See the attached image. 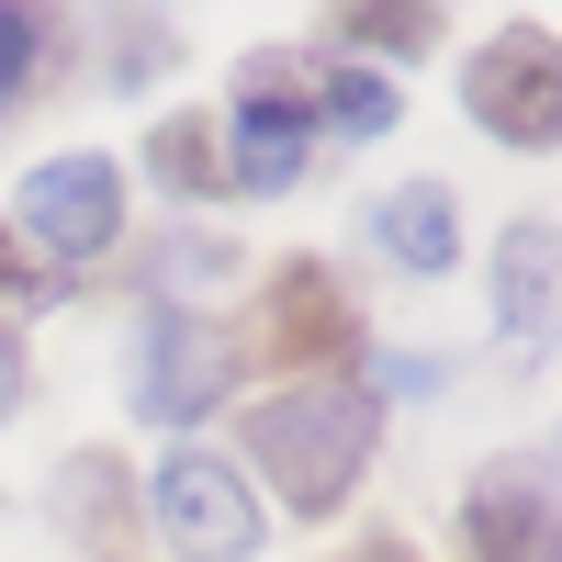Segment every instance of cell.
<instances>
[{
    "label": "cell",
    "instance_id": "8",
    "mask_svg": "<svg viewBox=\"0 0 562 562\" xmlns=\"http://www.w3.org/2000/svg\"><path fill=\"white\" fill-rule=\"evenodd\" d=\"M259 90L237 102V147H225V192H293L304 180V147H315V113L281 90L270 68H248Z\"/></svg>",
    "mask_w": 562,
    "mask_h": 562
},
{
    "label": "cell",
    "instance_id": "9",
    "mask_svg": "<svg viewBox=\"0 0 562 562\" xmlns=\"http://www.w3.org/2000/svg\"><path fill=\"white\" fill-rule=\"evenodd\" d=\"M371 237H383V259H394V270L439 281V270L461 259V214H450V192H439V180H405V192L371 214Z\"/></svg>",
    "mask_w": 562,
    "mask_h": 562
},
{
    "label": "cell",
    "instance_id": "11",
    "mask_svg": "<svg viewBox=\"0 0 562 562\" xmlns=\"http://www.w3.org/2000/svg\"><path fill=\"white\" fill-rule=\"evenodd\" d=\"M57 506L79 518L90 551H113V562L135 551V495H124V473H113V450H79L68 473H57Z\"/></svg>",
    "mask_w": 562,
    "mask_h": 562
},
{
    "label": "cell",
    "instance_id": "6",
    "mask_svg": "<svg viewBox=\"0 0 562 562\" xmlns=\"http://www.w3.org/2000/svg\"><path fill=\"white\" fill-rule=\"evenodd\" d=\"M349 338H360V326H349V293H338L315 259H293V270L270 281V304H259V349H270V360H293L304 383H326V371L349 360Z\"/></svg>",
    "mask_w": 562,
    "mask_h": 562
},
{
    "label": "cell",
    "instance_id": "17",
    "mask_svg": "<svg viewBox=\"0 0 562 562\" xmlns=\"http://www.w3.org/2000/svg\"><path fill=\"white\" fill-rule=\"evenodd\" d=\"M147 68H169V34L158 23H113V79H147Z\"/></svg>",
    "mask_w": 562,
    "mask_h": 562
},
{
    "label": "cell",
    "instance_id": "15",
    "mask_svg": "<svg viewBox=\"0 0 562 562\" xmlns=\"http://www.w3.org/2000/svg\"><path fill=\"white\" fill-rule=\"evenodd\" d=\"M45 45H57V23H45L34 0H0V113H12V90H34Z\"/></svg>",
    "mask_w": 562,
    "mask_h": 562
},
{
    "label": "cell",
    "instance_id": "14",
    "mask_svg": "<svg viewBox=\"0 0 562 562\" xmlns=\"http://www.w3.org/2000/svg\"><path fill=\"white\" fill-rule=\"evenodd\" d=\"M349 45H371V57H428V45H439V12H428V0H360V12H349Z\"/></svg>",
    "mask_w": 562,
    "mask_h": 562
},
{
    "label": "cell",
    "instance_id": "4",
    "mask_svg": "<svg viewBox=\"0 0 562 562\" xmlns=\"http://www.w3.org/2000/svg\"><path fill=\"white\" fill-rule=\"evenodd\" d=\"M461 102H473L484 135H506V147H551L562 135V90H551V34L518 23V34H495L473 79H461Z\"/></svg>",
    "mask_w": 562,
    "mask_h": 562
},
{
    "label": "cell",
    "instance_id": "2",
    "mask_svg": "<svg viewBox=\"0 0 562 562\" xmlns=\"http://www.w3.org/2000/svg\"><path fill=\"white\" fill-rule=\"evenodd\" d=\"M225 360L214 349V326H192V315H169V304H147L135 315V371H124V405L147 416V428H192V416L225 394Z\"/></svg>",
    "mask_w": 562,
    "mask_h": 562
},
{
    "label": "cell",
    "instance_id": "12",
    "mask_svg": "<svg viewBox=\"0 0 562 562\" xmlns=\"http://www.w3.org/2000/svg\"><path fill=\"white\" fill-rule=\"evenodd\" d=\"M304 113H326L338 135H383V124L405 113V90H394L383 68H326V79L304 90Z\"/></svg>",
    "mask_w": 562,
    "mask_h": 562
},
{
    "label": "cell",
    "instance_id": "7",
    "mask_svg": "<svg viewBox=\"0 0 562 562\" xmlns=\"http://www.w3.org/2000/svg\"><path fill=\"white\" fill-rule=\"evenodd\" d=\"M461 551L473 562H551V484H540V461H495V473L461 495Z\"/></svg>",
    "mask_w": 562,
    "mask_h": 562
},
{
    "label": "cell",
    "instance_id": "13",
    "mask_svg": "<svg viewBox=\"0 0 562 562\" xmlns=\"http://www.w3.org/2000/svg\"><path fill=\"white\" fill-rule=\"evenodd\" d=\"M147 169L169 180V192H192V203L225 192V147H214V124H203V113H169V124L147 135Z\"/></svg>",
    "mask_w": 562,
    "mask_h": 562
},
{
    "label": "cell",
    "instance_id": "3",
    "mask_svg": "<svg viewBox=\"0 0 562 562\" xmlns=\"http://www.w3.org/2000/svg\"><path fill=\"white\" fill-rule=\"evenodd\" d=\"M158 529L192 562H248L259 551V495H248V473H225L214 450H180L158 473Z\"/></svg>",
    "mask_w": 562,
    "mask_h": 562
},
{
    "label": "cell",
    "instance_id": "10",
    "mask_svg": "<svg viewBox=\"0 0 562 562\" xmlns=\"http://www.w3.org/2000/svg\"><path fill=\"white\" fill-rule=\"evenodd\" d=\"M495 315H506V338H540V315H551V225L540 214H518L495 237Z\"/></svg>",
    "mask_w": 562,
    "mask_h": 562
},
{
    "label": "cell",
    "instance_id": "16",
    "mask_svg": "<svg viewBox=\"0 0 562 562\" xmlns=\"http://www.w3.org/2000/svg\"><path fill=\"white\" fill-rule=\"evenodd\" d=\"M225 270H237L225 237H169V248H158V281H225Z\"/></svg>",
    "mask_w": 562,
    "mask_h": 562
},
{
    "label": "cell",
    "instance_id": "21",
    "mask_svg": "<svg viewBox=\"0 0 562 562\" xmlns=\"http://www.w3.org/2000/svg\"><path fill=\"white\" fill-rule=\"evenodd\" d=\"M360 562H405V551H360Z\"/></svg>",
    "mask_w": 562,
    "mask_h": 562
},
{
    "label": "cell",
    "instance_id": "1",
    "mask_svg": "<svg viewBox=\"0 0 562 562\" xmlns=\"http://www.w3.org/2000/svg\"><path fill=\"white\" fill-rule=\"evenodd\" d=\"M371 394L360 383H304V394H270L248 416V461L270 473V495L293 506V518H326V506H349V484L371 473Z\"/></svg>",
    "mask_w": 562,
    "mask_h": 562
},
{
    "label": "cell",
    "instance_id": "18",
    "mask_svg": "<svg viewBox=\"0 0 562 562\" xmlns=\"http://www.w3.org/2000/svg\"><path fill=\"white\" fill-rule=\"evenodd\" d=\"M0 293H34V304H45V293H57V270H34L12 237H0Z\"/></svg>",
    "mask_w": 562,
    "mask_h": 562
},
{
    "label": "cell",
    "instance_id": "5",
    "mask_svg": "<svg viewBox=\"0 0 562 562\" xmlns=\"http://www.w3.org/2000/svg\"><path fill=\"white\" fill-rule=\"evenodd\" d=\"M23 225L57 259H90V248H113V225H124V169L113 158H45L23 180Z\"/></svg>",
    "mask_w": 562,
    "mask_h": 562
},
{
    "label": "cell",
    "instance_id": "20",
    "mask_svg": "<svg viewBox=\"0 0 562 562\" xmlns=\"http://www.w3.org/2000/svg\"><path fill=\"white\" fill-rule=\"evenodd\" d=\"M0 416H12V338H0Z\"/></svg>",
    "mask_w": 562,
    "mask_h": 562
},
{
    "label": "cell",
    "instance_id": "19",
    "mask_svg": "<svg viewBox=\"0 0 562 562\" xmlns=\"http://www.w3.org/2000/svg\"><path fill=\"white\" fill-rule=\"evenodd\" d=\"M383 394H439V360H428V349H405V360H383Z\"/></svg>",
    "mask_w": 562,
    "mask_h": 562
}]
</instances>
